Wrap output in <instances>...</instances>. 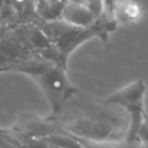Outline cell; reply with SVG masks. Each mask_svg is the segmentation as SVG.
Returning a JSON list of instances; mask_svg holds the SVG:
<instances>
[{"label": "cell", "instance_id": "6da1fadb", "mask_svg": "<svg viewBox=\"0 0 148 148\" xmlns=\"http://www.w3.org/2000/svg\"><path fill=\"white\" fill-rule=\"evenodd\" d=\"M0 71L23 72L33 77L45 92L53 115L60 113L65 103L77 92L66 76V68L49 58L40 56L16 60L0 67Z\"/></svg>", "mask_w": 148, "mask_h": 148}, {"label": "cell", "instance_id": "7a4b0ae2", "mask_svg": "<svg viewBox=\"0 0 148 148\" xmlns=\"http://www.w3.org/2000/svg\"><path fill=\"white\" fill-rule=\"evenodd\" d=\"M110 27H115V23H99L95 21L90 27H78L67 23L66 21H48L39 27L51 42V45L58 58V62L63 67L66 66L68 56L80 44L93 37H101L105 40ZM66 68V67H65Z\"/></svg>", "mask_w": 148, "mask_h": 148}, {"label": "cell", "instance_id": "3957f363", "mask_svg": "<svg viewBox=\"0 0 148 148\" xmlns=\"http://www.w3.org/2000/svg\"><path fill=\"white\" fill-rule=\"evenodd\" d=\"M144 93H145V85L143 81L137 80L110 95L106 101L108 103L122 106L129 113L130 124L126 137L128 143H135L137 141L138 130L141 125L144 114Z\"/></svg>", "mask_w": 148, "mask_h": 148}, {"label": "cell", "instance_id": "277c9868", "mask_svg": "<svg viewBox=\"0 0 148 148\" xmlns=\"http://www.w3.org/2000/svg\"><path fill=\"white\" fill-rule=\"evenodd\" d=\"M62 19L78 27H90L95 21V12L86 5L71 2L64 5L61 11Z\"/></svg>", "mask_w": 148, "mask_h": 148}, {"label": "cell", "instance_id": "5b68a950", "mask_svg": "<svg viewBox=\"0 0 148 148\" xmlns=\"http://www.w3.org/2000/svg\"><path fill=\"white\" fill-rule=\"evenodd\" d=\"M116 17L122 23H131L140 16V8L129 0H120L115 7Z\"/></svg>", "mask_w": 148, "mask_h": 148}, {"label": "cell", "instance_id": "8992f818", "mask_svg": "<svg viewBox=\"0 0 148 148\" xmlns=\"http://www.w3.org/2000/svg\"><path fill=\"white\" fill-rule=\"evenodd\" d=\"M137 141H140L145 145H148V116L145 112L143 114L141 125H140L139 130H138Z\"/></svg>", "mask_w": 148, "mask_h": 148}, {"label": "cell", "instance_id": "52a82bcc", "mask_svg": "<svg viewBox=\"0 0 148 148\" xmlns=\"http://www.w3.org/2000/svg\"><path fill=\"white\" fill-rule=\"evenodd\" d=\"M14 1H16V3H18V4H21V3H23L25 0H14Z\"/></svg>", "mask_w": 148, "mask_h": 148}]
</instances>
